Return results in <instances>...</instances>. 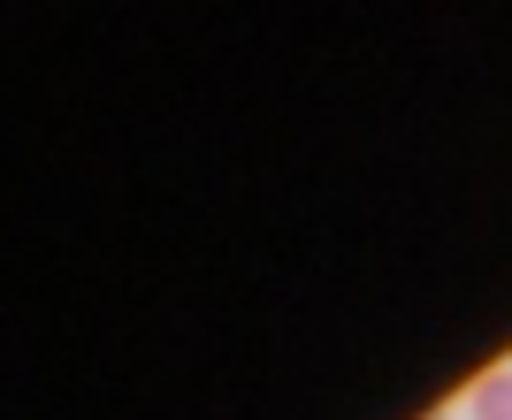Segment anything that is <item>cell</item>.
I'll return each mask as SVG.
<instances>
[{"instance_id": "1", "label": "cell", "mask_w": 512, "mask_h": 420, "mask_svg": "<svg viewBox=\"0 0 512 420\" xmlns=\"http://www.w3.org/2000/svg\"><path fill=\"white\" fill-rule=\"evenodd\" d=\"M474 420H512V375H482L474 382Z\"/></svg>"}]
</instances>
